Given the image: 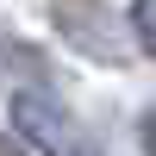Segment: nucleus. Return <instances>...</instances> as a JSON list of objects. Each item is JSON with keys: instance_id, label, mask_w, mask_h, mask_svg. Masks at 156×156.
<instances>
[{"instance_id": "obj_2", "label": "nucleus", "mask_w": 156, "mask_h": 156, "mask_svg": "<svg viewBox=\"0 0 156 156\" xmlns=\"http://www.w3.org/2000/svg\"><path fill=\"white\" fill-rule=\"evenodd\" d=\"M131 25H137V37H144V50H156V0H137Z\"/></svg>"}, {"instance_id": "obj_1", "label": "nucleus", "mask_w": 156, "mask_h": 156, "mask_svg": "<svg viewBox=\"0 0 156 156\" xmlns=\"http://www.w3.org/2000/svg\"><path fill=\"white\" fill-rule=\"evenodd\" d=\"M12 119H19V131L37 137L50 156H69V112H62L50 94H19L12 100Z\"/></svg>"}, {"instance_id": "obj_3", "label": "nucleus", "mask_w": 156, "mask_h": 156, "mask_svg": "<svg viewBox=\"0 0 156 156\" xmlns=\"http://www.w3.org/2000/svg\"><path fill=\"white\" fill-rule=\"evenodd\" d=\"M144 156H156V112L144 119Z\"/></svg>"}]
</instances>
